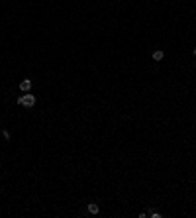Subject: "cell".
I'll list each match as a JSON object with an SVG mask.
<instances>
[{"label": "cell", "instance_id": "6da1fadb", "mask_svg": "<svg viewBox=\"0 0 196 218\" xmlns=\"http://www.w3.org/2000/svg\"><path fill=\"white\" fill-rule=\"evenodd\" d=\"M18 104L26 106V108L35 106V94H22V96H18Z\"/></svg>", "mask_w": 196, "mask_h": 218}, {"label": "cell", "instance_id": "7a4b0ae2", "mask_svg": "<svg viewBox=\"0 0 196 218\" xmlns=\"http://www.w3.org/2000/svg\"><path fill=\"white\" fill-rule=\"evenodd\" d=\"M20 90H22V92H28V90H32V81H30V79H24L22 83H20Z\"/></svg>", "mask_w": 196, "mask_h": 218}, {"label": "cell", "instance_id": "3957f363", "mask_svg": "<svg viewBox=\"0 0 196 218\" xmlns=\"http://www.w3.org/2000/svg\"><path fill=\"white\" fill-rule=\"evenodd\" d=\"M163 59H165V53L161 49H155L153 51V61H163Z\"/></svg>", "mask_w": 196, "mask_h": 218}, {"label": "cell", "instance_id": "277c9868", "mask_svg": "<svg viewBox=\"0 0 196 218\" xmlns=\"http://www.w3.org/2000/svg\"><path fill=\"white\" fill-rule=\"evenodd\" d=\"M88 212L90 214H98L100 212V206H98L96 202H88Z\"/></svg>", "mask_w": 196, "mask_h": 218}, {"label": "cell", "instance_id": "5b68a950", "mask_svg": "<svg viewBox=\"0 0 196 218\" xmlns=\"http://www.w3.org/2000/svg\"><path fill=\"white\" fill-rule=\"evenodd\" d=\"M2 138H4V140L8 142V140L12 138V136H10V132H8V130H2Z\"/></svg>", "mask_w": 196, "mask_h": 218}, {"label": "cell", "instance_id": "8992f818", "mask_svg": "<svg viewBox=\"0 0 196 218\" xmlns=\"http://www.w3.org/2000/svg\"><path fill=\"white\" fill-rule=\"evenodd\" d=\"M192 53H194V55H196V47H194V49H192Z\"/></svg>", "mask_w": 196, "mask_h": 218}]
</instances>
